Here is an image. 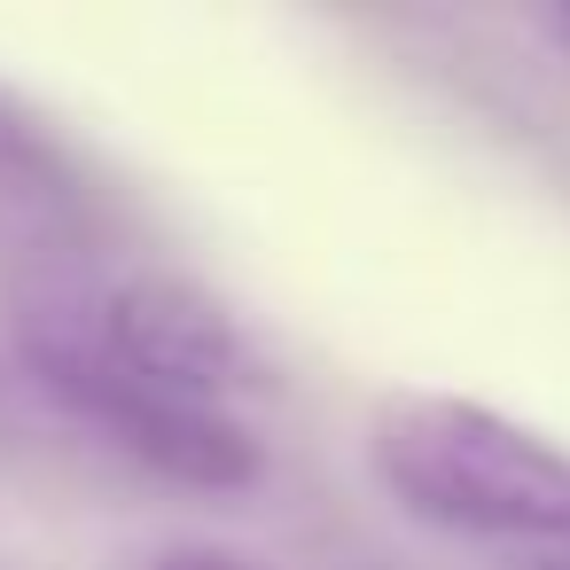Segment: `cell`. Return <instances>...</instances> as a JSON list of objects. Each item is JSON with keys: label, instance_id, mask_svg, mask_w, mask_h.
<instances>
[{"label": "cell", "instance_id": "obj_7", "mask_svg": "<svg viewBox=\"0 0 570 570\" xmlns=\"http://www.w3.org/2000/svg\"><path fill=\"white\" fill-rule=\"evenodd\" d=\"M523 570H570V554H539V562H523Z\"/></svg>", "mask_w": 570, "mask_h": 570}, {"label": "cell", "instance_id": "obj_6", "mask_svg": "<svg viewBox=\"0 0 570 570\" xmlns=\"http://www.w3.org/2000/svg\"><path fill=\"white\" fill-rule=\"evenodd\" d=\"M547 40H554V48H570V9H554V17H547Z\"/></svg>", "mask_w": 570, "mask_h": 570}, {"label": "cell", "instance_id": "obj_2", "mask_svg": "<svg viewBox=\"0 0 570 570\" xmlns=\"http://www.w3.org/2000/svg\"><path fill=\"white\" fill-rule=\"evenodd\" d=\"M17 352H24L32 383L63 414H79L95 438H110L141 469H157L165 484H188V492H250L266 476V445H258L250 414L180 406V399L149 391L110 352V336H102V289H71V282L24 289L17 297Z\"/></svg>", "mask_w": 570, "mask_h": 570}, {"label": "cell", "instance_id": "obj_1", "mask_svg": "<svg viewBox=\"0 0 570 570\" xmlns=\"http://www.w3.org/2000/svg\"><path fill=\"white\" fill-rule=\"evenodd\" d=\"M367 461L414 523L570 554V445L500 406L453 391H391L367 414Z\"/></svg>", "mask_w": 570, "mask_h": 570}, {"label": "cell", "instance_id": "obj_5", "mask_svg": "<svg viewBox=\"0 0 570 570\" xmlns=\"http://www.w3.org/2000/svg\"><path fill=\"white\" fill-rule=\"evenodd\" d=\"M157 570H258L250 554H235V547H173Z\"/></svg>", "mask_w": 570, "mask_h": 570}, {"label": "cell", "instance_id": "obj_3", "mask_svg": "<svg viewBox=\"0 0 570 570\" xmlns=\"http://www.w3.org/2000/svg\"><path fill=\"white\" fill-rule=\"evenodd\" d=\"M102 336L110 352L165 399L243 414L266 391V360L243 336V321L188 274H126L102 289Z\"/></svg>", "mask_w": 570, "mask_h": 570}, {"label": "cell", "instance_id": "obj_4", "mask_svg": "<svg viewBox=\"0 0 570 570\" xmlns=\"http://www.w3.org/2000/svg\"><path fill=\"white\" fill-rule=\"evenodd\" d=\"M79 173H71V149L56 141L48 118H32L17 95H0V204L17 212H40V219H71L79 212Z\"/></svg>", "mask_w": 570, "mask_h": 570}]
</instances>
